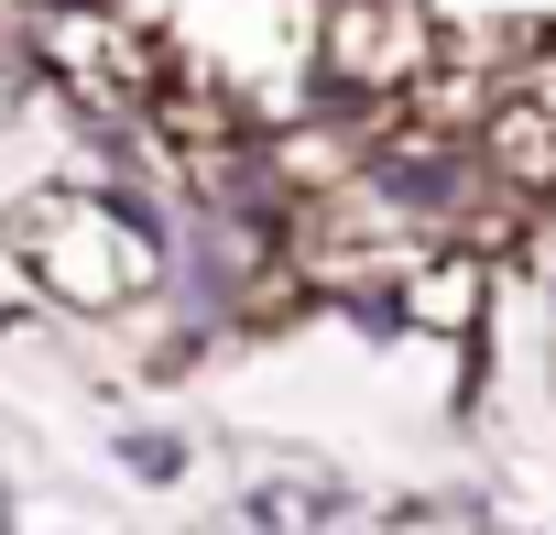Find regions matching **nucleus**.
Here are the masks:
<instances>
[{
    "mask_svg": "<svg viewBox=\"0 0 556 535\" xmlns=\"http://www.w3.org/2000/svg\"><path fill=\"white\" fill-rule=\"evenodd\" d=\"M12 262L66 318H131L164 274V219H142L110 186H34L12 208Z\"/></svg>",
    "mask_w": 556,
    "mask_h": 535,
    "instance_id": "nucleus-1",
    "label": "nucleus"
},
{
    "mask_svg": "<svg viewBox=\"0 0 556 535\" xmlns=\"http://www.w3.org/2000/svg\"><path fill=\"white\" fill-rule=\"evenodd\" d=\"M437 66H447V23L426 0H317V99L382 110L437 88Z\"/></svg>",
    "mask_w": 556,
    "mask_h": 535,
    "instance_id": "nucleus-2",
    "label": "nucleus"
},
{
    "mask_svg": "<svg viewBox=\"0 0 556 535\" xmlns=\"http://www.w3.org/2000/svg\"><path fill=\"white\" fill-rule=\"evenodd\" d=\"M240 513H251L262 535H328V524L350 513V492H339V481H262Z\"/></svg>",
    "mask_w": 556,
    "mask_h": 535,
    "instance_id": "nucleus-3",
    "label": "nucleus"
},
{
    "mask_svg": "<svg viewBox=\"0 0 556 535\" xmlns=\"http://www.w3.org/2000/svg\"><path fill=\"white\" fill-rule=\"evenodd\" d=\"M426 12H437L447 34H545L556 0H426Z\"/></svg>",
    "mask_w": 556,
    "mask_h": 535,
    "instance_id": "nucleus-4",
    "label": "nucleus"
},
{
    "mask_svg": "<svg viewBox=\"0 0 556 535\" xmlns=\"http://www.w3.org/2000/svg\"><path fill=\"white\" fill-rule=\"evenodd\" d=\"M121 470H131V481H175V470H186V437H175V426H121Z\"/></svg>",
    "mask_w": 556,
    "mask_h": 535,
    "instance_id": "nucleus-5",
    "label": "nucleus"
},
{
    "mask_svg": "<svg viewBox=\"0 0 556 535\" xmlns=\"http://www.w3.org/2000/svg\"><path fill=\"white\" fill-rule=\"evenodd\" d=\"M0 535H23V502H12V481H0Z\"/></svg>",
    "mask_w": 556,
    "mask_h": 535,
    "instance_id": "nucleus-6",
    "label": "nucleus"
}]
</instances>
